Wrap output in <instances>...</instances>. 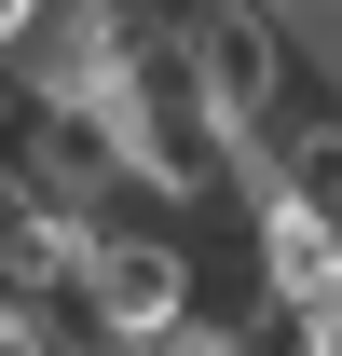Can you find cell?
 <instances>
[{
	"mask_svg": "<svg viewBox=\"0 0 342 356\" xmlns=\"http://www.w3.org/2000/svg\"><path fill=\"white\" fill-rule=\"evenodd\" d=\"M42 14H55V0H0V69H14V55L42 42Z\"/></svg>",
	"mask_w": 342,
	"mask_h": 356,
	"instance_id": "4",
	"label": "cell"
},
{
	"mask_svg": "<svg viewBox=\"0 0 342 356\" xmlns=\"http://www.w3.org/2000/svg\"><path fill=\"white\" fill-rule=\"evenodd\" d=\"M165 14H178V55H192V96L219 110V137L260 151L288 124V14L274 0H165Z\"/></svg>",
	"mask_w": 342,
	"mask_h": 356,
	"instance_id": "1",
	"label": "cell"
},
{
	"mask_svg": "<svg viewBox=\"0 0 342 356\" xmlns=\"http://www.w3.org/2000/svg\"><path fill=\"white\" fill-rule=\"evenodd\" d=\"M219 356H342V329L301 315V302H247L233 329H219Z\"/></svg>",
	"mask_w": 342,
	"mask_h": 356,
	"instance_id": "3",
	"label": "cell"
},
{
	"mask_svg": "<svg viewBox=\"0 0 342 356\" xmlns=\"http://www.w3.org/2000/svg\"><path fill=\"white\" fill-rule=\"evenodd\" d=\"M178 315H192V220H165V206L110 220L83 247V329L96 343H151V329H178Z\"/></svg>",
	"mask_w": 342,
	"mask_h": 356,
	"instance_id": "2",
	"label": "cell"
}]
</instances>
